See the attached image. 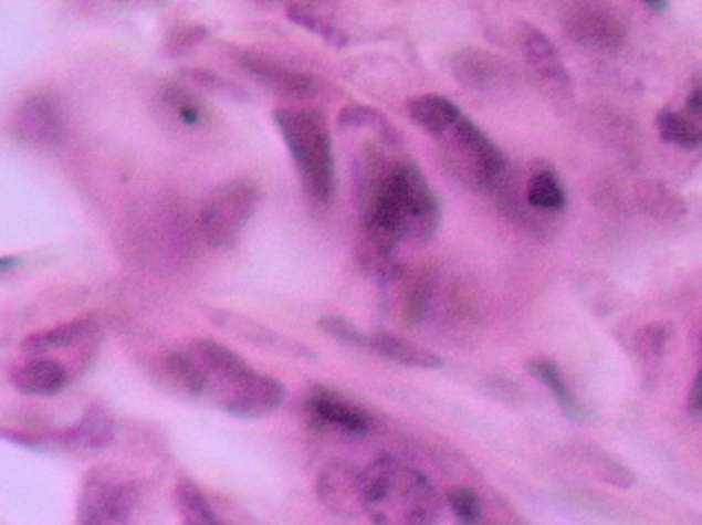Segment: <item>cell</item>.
<instances>
[{
  "label": "cell",
  "instance_id": "obj_3",
  "mask_svg": "<svg viewBox=\"0 0 702 525\" xmlns=\"http://www.w3.org/2000/svg\"><path fill=\"white\" fill-rule=\"evenodd\" d=\"M364 474V507L374 525H438L444 498L426 474L397 458H378Z\"/></svg>",
  "mask_w": 702,
  "mask_h": 525
},
{
  "label": "cell",
  "instance_id": "obj_23",
  "mask_svg": "<svg viewBox=\"0 0 702 525\" xmlns=\"http://www.w3.org/2000/svg\"><path fill=\"white\" fill-rule=\"evenodd\" d=\"M95 328H97V323L93 318H78V321H72L66 325L50 328V330L33 333L25 342L21 343V347L31 354H45V351L69 347L72 343L85 339Z\"/></svg>",
  "mask_w": 702,
  "mask_h": 525
},
{
  "label": "cell",
  "instance_id": "obj_17",
  "mask_svg": "<svg viewBox=\"0 0 702 525\" xmlns=\"http://www.w3.org/2000/svg\"><path fill=\"white\" fill-rule=\"evenodd\" d=\"M177 503L184 513V522L198 525H258L247 513L234 505L218 503L201 493L200 486L189 481L177 486Z\"/></svg>",
  "mask_w": 702,
  "mask_h": 525
},
{
  "label": "cell",
  "instance_id": "obj_28",
  "mask_svg": "<svg viewBox=\"0 0 702 525\" xmlns=\"http://www.w3.org/2000/svg\"><path fill=\"white\" fill-rule=\"evenodd\" d=\"M172 114L177 115L186 126H198L203 119V105L198 97L187 93L181 86H169L163 95Z\"/></svg>",
  "mask_w": 702,
  "mask_h": 525
},
{
  "label": "cell",
  "instance_id": "obj_22",
  "mask_svg": "<svg viewBox=\"0 0 702 525\" xmlns=\"http://www.w3.org/2000/svg\"><path fill=\"white\" fill-rule=\"evenodd\" d=\"M524 199H526V206L534 212L543 213L563 212L567 203V196L557 172L548 167L532 171L524 187Z\"/></svg>",
  "mask_w": 702,
  "mask_h": 525
},
{
  "label": "cell",
  "instance_id": "obj_36",
  "mask_svg": "<svg viewBox=\"0 0 702 525\" xmlns=\"http://www.w3.org/2000/svg\"><path fill=\"white\" fill-rule=\"evenodd\" d=\"M184 525H198V524H191V522H184Z\"/></svg>",
  "mask_w": 702,
  "mask_h": 525
},
{
  "label": "cell",
  "instance_id": "obj_7",
  "mask_svg": "<svg viewBox=\"0 0 702 525\" xmlns=\"http://www.w3.org/2000/svg\"><path fill=\"white\" fill-rule=\"evenodd\" d=\"M259 201V187L249 179H234L216 189L201 212V234L206 242L214 249L230 246L258 212Z\"/></svg>",
  "mask_w": 702,
  "mask_h": 525
},
{
  "label": "cell",
  "instance_id": "obj_11",
  "mask_svg": "<svg viewBox=\"0 0 702 525\" xmlns=\"http://www.w3.org/2000/svg\"><path fill=\"white\" fill-rule=\"evenodd\" d=\"M210 318L216 327L227 330L232 337L244 343H251L259 349L272 351V354L294 357V359H315L316 354L304 343L296 342L286 335H280L277 330L261 325L253 318H247L241 314L229 313V311H212Z\"/></svg>",
  "mask_w": 702,
  "mask_h": 525
},
{
  "label": "cell",
  "instance_id": "obj_30",
  "mask_svg": "<svg viewBox=\"0 0 702 525\" xmlns=\"http://www.w3.org/2000/svg\"><path fill=\"white\" fill-rule=\"evenodd\" d=\"M318 327L337 342H344L347 345H354V347H364V349H366L368 337H370V335L362 333V328L356 327L352 321L342 318V316H323L318 321Z\"/></svg>",
  "mask_w": 702,
  "mask_h": 525
},
{
  "label": "cell",
  "instance_id": "obj_27",
  "mask_svg": "<svg viewBox=\"0 0 702 525\" xmlns=\"http://www.w3.org/2000/svg\"><path fill=\"white\" fill-rule=\"evenodd\" d=\"M286 17L292 23L313 31L315 35H321L325 42L335 45V48H344L345 43H347L344 31L335 28L325 17L316 14L315 11H308V9H292V11H287Z\"/></svg>",
  "mask_w": 702,
  "mask_h": 525
},
{
  "label": "cell",
  "instance_id": "obj_34",
  "mask_svg": "<svg viewBox=\"0 0 702 525\" xmlns=\"http://www.w3.org/2000/svg\"><path fill=\"white\" fill-rule=\"evenodd\" d=\"M651 11H663L668 7V0H641Z\"/></svg>",
  "mask_w": 702,
  "mask_h": 525
},
{
  "label": "cell",
  "instance_id": "obj_8",
  "mask_svg": "<svg viewBox=\"0 0 702 525\" xmlns=\"http://www.w3.org/2000/svg\"><path fill=\"white\" fill-rule=\"evenodd\" d=\"M316 498L339 519L366 517L364 507V474L344 460H333L316 472Z\"/></svg>",
  "mask_w": 702,
  "mask_h": 525
},
{
  "label": "cell",
  "instance_id": "obj_10",
  "mask_svg": "<svg viewBox=\"0 0 702 525\" xmlns=\"http://www.w3.org/2000/svg\"><path fill=\"white\" fill-rule=\"evenodd\" d=\"M516 40L522 50V56L531 66L534 76L560 95H569L572 76L565 69V62L560 57L559 50L555 48V43L531 23H517Z\"/></svg>",
  "mask_w": 702,
  "mask_h": 525
},
{
  "label": "cell",
  "instance_id": "obj_19",
  "mask_svg": "<svg viewBox=\"0 0 702 525\" xmlns=\"http://www.w3.org/2000/svg\"><path fill=\"white\" fill-rule=\"evenodd\" d=\"M366 349H370L376 355L390 359L399 366L416 369H438L444 366V359L438 354H433L426 347H419L416 343L407 342L390 333H374L368 337Z\"/></svg>",
  "mask_w": 702,
  "mask_h": 525
},
{
  "label": "cell",
  "instance_id": "obj_21",
  "mask_svg": "<svg viewBox=\"0 0 702 525\" xmlns=\"http://www.w3.org/2000/svg\"><path fill=\"white\" fill-rule=\"evenodd\" d=\"M407 112L417 126L426 129L431 138L442 136L446 129L450 128L462 115L459 107L442 95L411 97L407 101Z\"/></svg>",
  "mask_w": 702,
  "mask_h": 525
},
{
  "label": "cell",
  "instance_id": "obj_4",
  "mask_svg": "<svg viewBox=\"0 0 702 525\" xmlns=\"http://www.w3.org/2000/svg\"><path fill=\"white\" fill-rule=\"evenodd\" d=\"M272 117L298 169L306 196L316 203H327L333 196L335 179L327 119L313 109L292 107L275 109Z\"/></svg>",
  "mask_w": 702,
  "mask_h": 525
},
{
  "label": "cell",
  "instance_id": "obj_35",
  "mask_svg": "<svg viewBox=\"0 0 702 525\" xmlns=\"http://www.w3.org/2000/svg\"><path fill=\"white\" fill-rule=\"evenodd\" d=\"M14 265H17V259H13V256H0V273L11 270Z\"/></svg>",
  "mask_w": 702,
  "mask_h": 525
},
{
  "label": "cell",
  "instance_id": "obj_29",
  "mask_svg": "<svg viewBox=\"0 0 702 525\" xmlns=\"http://www.w3.org/2000/svg\"><path fill=\"white\" fill-rule=\"evenodd\" d=\"M446 503L460 525H474L481 519V501L473 489L454 486L448 491Z\"/></svg>",
  "mask_w": 702,
  "mask_h": 525
},
{
  "label": "cell",
  "instance_id": "obj_20",
  "mask_svg": "<svg viewBox=\"0 0 702 525\" xmlns=\"http://www.w3.org/2000/svg\"><path fill=\"white\" fill-rule=\"evenodd\" d=\"M452 72L459 78L460 85L488 91L491 86L500 85L505 69L500 57L491 56L489 52L476 48H469L460 50L459 54L452 57Z\"/></svg>",
  "mask_w": 702,
  "mask_h": 525
},
{
  "label": "cell",
  "instance_id": "obj_32",
  "mask_svg": "<svg viewBox=\"0 0 702 525\" xmlns=\"http://www.w3.org/2000/svg\"><path fill=\"white\" fill-rule=\"evenodd\" d=\"M701 351H702V337H701ZM689 411L692 414H702V366L696 374V380L692 384L689 392Z\"/></svg>",
  "mask_w": 702,
  "mask_h": 525
},
{
  "label": "cell",
  "instance_id": "obj_26",
  "mask_svg": "<svg viewBox=\"0 0 702 525\" xmlns=\"http://www.w3.org/2000/svg\"><path fill=\"white\" fill-rule=\"evenodd\" d=\"M339 128H373L380 134V138L385 144L399 143V136L392 128V124L388 122L387 115L380 114L374 107H364V105H352L345 107L337 119Z\"/></svg>",
  "mask_w": 702,
  "mask_h": 525
},
{
  "label": "cell",
  "instance_id": "obj_31",
  "mask_svg": "<svg viewBox=\"0 0 702 525\" xmlns=\"http://www.w3.org/2000/svg\"><path fill=\"white\" fill-rule=\"evenodd\" d=\"M187 76L191 81H196L198 85L210 88L216 95L230 97V99H247V93H244L243 88H239V86L232 85L230 81H224V78L210 74V72H189Z\"/></svg>",
  "mask_w": 702,
  "mask_h": 525
},
{
  "label": "cell",
  "instance_id": "obj_6",
  "mask_svg": "<svg viewBox=\"0 0 702 525\" xmlns=\"http://www.w3.org/2000/svg\"><path fill=\"white\" fill-rule=\"evenodd\" d=\"M136 505L138 489L128 474L99 466L83 481L74 525H132Z\"/></svg>",
  "mask_w": 702,
  "mask_h": 525
},
{
  "label": "cell",
  "instance_id": "obj_1",
  "mask_svg": "<svg viewBox=\"0 0 702 525\" xmlns=\"http://www.w3.org/2000/svg\"><path fill=\"white\" fill-rule=\"evenodd\" d=\"M356 183L364 230L359 259L374 280L385 284L401 270L395 261L401 242L421 244L438 232L440 201L413 160L390 158L374 144L359 155Z\"/></svg>",
  "mask_w": 702,
  "mask_h": 525
},
{
  "label": "cell",
  "instance_id": "obj_18",
  "mask_svg": "<svg viewBox=\"0 0 702 525\" xmlns=\"http://www.w3.org/2000/svg\"><path fill=\"white\" fill-rule=\"evenodd\" d=\"M11 382L19 392L29 397H54L69 382V374L54 359L38 357L17 366L11 374Z\"/></svg>",
  "mask_w": 702,
  "mask_h": 525
},
{
  "label": "cell",
  "instance_id": "obj_33",
  "mask_svg": "<svg viewBox=\"0 0 702 525\" xmlns=\"http://www.w3.org/2000/svg\"><path fill=\"white\" fill-rule=\"evenodd\" d=\"M261 4H268V7H284L287 11L292 9H308V11H315L316 2L321 0H258Z\"/></svg>",
  "mask_w": 702,
  "mask_h": 525
},
{
  "label": "cell",
  "instance_id": "obj_16",
  "mask_svg": "<svg viewBox=\"0 0 702 525\" xmlns=\"http://www.w3.org/2000/svg\"><path fill=\"white\" fill-rule=\"evenodd\" d=\"M306 409L316 423L349 435H362L373 427V419L368 412L362 411L354 402L339 397L337 392H331L327 388H316L308 392Z\"/></svg>",
  "mask_w": 702,
  "mask_h": 525
},
{
  "label": "cell",
  "instance_id": "obj_14",
  "mask_svg": "<svg viewBox=\"0 0 702 525\" xmlns=\"http://www.w3.org/2000/svg\"><path fill=\"white\" fill-rule=\"evenodd\" d=\"M565 28L574 42L591 50H617L625 42V28L617 14L600 7H577L567 14Z\"/></svg>",
  "mask_w": 702,
  "mask_h": 525
},
{
  "label": "cell",
  "instance_id": "obj_9",
  "mask_svg": "<svg viewBox=\"0 0 702 525\" xmlns=\"http://www.w3.org/2000/svg\"><path fill=\"white\" fill-rule=\"evenodd\" d=\"M66 124L57 101L50 95H33L23 101L11 117V134L17 143L48 148L64 138Z\"/></svg>",
  "mask_w": 702,
  "mask_h": 525
},
{
  "label": "cell",
  "instance_id": "obj_5",
  "mask_svg": "<svg viewBox=\"0 0 702 525\" xmlns=\"http://www.w3.org/2000/svg\"><path fill=\"white\" fill-rule=\"evenodd\" d=\"M436 140L446 169L464 187L483 193L497 191L505 181L510 167L502 150L467 115H460Z\"/></svg>",
  "mask_w": 702,
  "mask_h": 525
},
{
  "label": "cell",
  "instance_id": "obj_24",
  "mask_svg": "<svg viewBox=\"0 0 702 525\" xmlns=\"http://www.w3.org/2000/svg\"><path fill=\"white\" fill-rule=\"evenodd\" d=\"M526 368H528V371H531L532 376H534L538 382L545 384L546 388H548V392L559 402L560 409H563V412H565L567 417H572V419H581V417H584V409L579 407V402H577L574 395L569 392L567 384H565L563 376H560V369L557 368L553 361H548V359H534Z\"/></svg>",
  "mask_w": 702,
  "mask_h": 525
},
{
  "label": "cell",
  "instance_id": "obj_12",
  "mask_svg": "<svg viewBox=\"0 0 702 525\" xmlns=\"http://www.w3.org/2000/svg\"><path fill=\"white\" fill-rule=\"evenodd\" d=\"M387 287L388 306L395 318L407 325L417 327L430 311L431 296H433V285L430 275L423 271L399 270L388 282Z\"/></svg>",
  "mask_w": 702,
  "mask_h": 525
},
{
  "label": "cell",
  "instance_id": "obj_15",
  "mask_svg": "<svg viewBox=\"0 0 702 525\" xmlns=\"http://www.w3.org/2000/svg\"><path fill=\"white\" fill-rule=\"evenodd\" d=\"M661 140L680 148L702 146V81L690 88L682 109H663L656 119Z\"/></svg>",
  "mask_w": 702,
  "mask_h": 525
},
{
  "label": "cell",
  "instance_id": "obj_25",
  "mask_svg": "<svg viewBox=\"0 0 702 525\" xmlns=\"http://www.w3.org/2000/svg\"><path fill=\"white\" fill-rule=\"evenodd\" d=\"M66 440L81 448H103L114 440V423L105 412L91 411L78 426L66 433Z\"/></svg>",
  "mask_w": 702,
  "mask_h": 525
},
{
  "label": "cell",
  "instance_id": "obj_2",
  "mask_svg": "<svg viewBox=\"0 0 702 525\" xmlns=\"http://www.w3.org/2000/svg\"><path fill=\"white\" fill-rule=\"evenodd\" d=\"M184 349L203 376V397L212 398L220 411L241 419H258L284 402V386L251 368L227 345L214 339H196Z\"/></svg>",
  "mask_w": 702,
  "mask_h": 525
},
{
  "label": "cell",
  "instance_id": "obj_13",
  "mask_svg": "<svg viewBox=\"0 0 702 525\" xmlns=\"http://www.w3.org/2000/svg\"><path fill=\"white\" fill-rule=\"evenodd\" d=\"M237 60L249 76H253L259 85L272 91L273 95L284 99H311L316 93V78L306 72L292 71L284 64H277L270 57L239 52Z\"/></svg>",
  "mask_w": 702,
  "mask_h": 525
}]
</instances>
